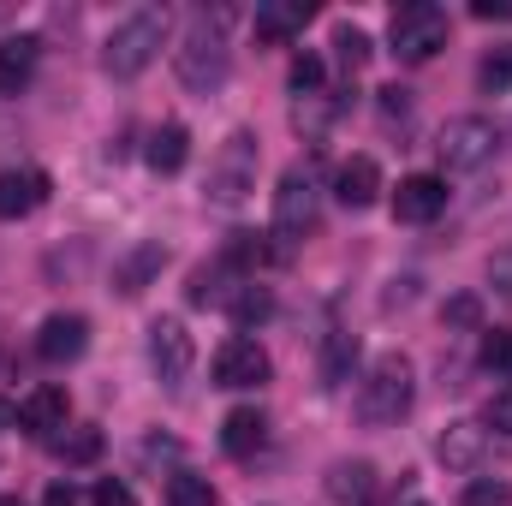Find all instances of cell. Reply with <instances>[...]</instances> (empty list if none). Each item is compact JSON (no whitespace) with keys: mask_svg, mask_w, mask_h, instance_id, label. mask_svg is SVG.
I'll use <instances>...</instances> for the list:
<instances>
[{"mask_svg":"<svg viewBox=\"0 0 512 506\" xmlns=\"http://www.w3.org/2000/svg\"><path fill=\"white\" fill-rule=\"evenodd\" d=\"M143 161H149L155 173H179V167L191 161V131L179 126V120L155 126V131H149V149H143Z\"/></svg>","mask_w":512,"mask_h":506,"instance_id":"obj_20","label":"cell"},{"mask_svg":"<svg viewBox=\"0 0 512 506\" xmlns=\"http://www.w3.org/2000/svg\"><path fill=\"white\" fill-rule=\"evenodd\" d=\"M370 489H376V471H370L364 459H346V465L328 471V495H334V501H364Z\"/></svg>","mask_w":512,"mask_h":506,"instance_id":"obj_22","label":"cell"},{"mask_svg":"<svg viewBox=\"0 0 512 506\" xmlns=\"http://www.w3.org/2000/svg\"><path fill=\"white\" fill-rule=\"evenodd\" d=\"M149 364H155V376L167 381V387H179V381L191 376L197 346H191V334H185V322H179V316L149 322Z\"/></svg>","mask_w":512,"mask_h":506,"instance_id":"obj_8","label":"cell"},{"mask_svg":"<svg viewBox=\"0 0 512 506\" xmlns=\"http://www.w3.org/2000/svg\"><path fill=\"white\" fill-rule=\"evenodd\" d=\"M310 12H316L310 0H262V6H256V18H251L256 42H274V48H280V42H292V36L310 24Z\"/></svg>","mask_w":512,"mask_h":506,"instance_id":"obj_14","label":"cell"},{"mask_svg":"<svg viewBox=\"0 0 512 506\" xmlns=\"http://www.w3.org/2000/svg\"><path fill=\"white\" fill-rule=\"evenodd\" d=\"M161 262H167V251H161L155 239H149V245H131V251L114 262V286H120L126 298H137V292H143V286L161 274Z\"/></svg>","mask_w":512,"mask_h":506,"instance_id":"obj_19","label":"cell"},{"mask_svg":"<svg viewBox=\"0 0 512 506\" xmlns=\"http://www.w3.org/2000/svg\"><path fill=\"white\" fill-rule=\"evenodd\" d=\"M411 411V364L399 358V352H387L370 364V376L358 381V417L370 423V429H387V423H399Z\"/></svg>","mask_w":512,"mask_h":506,"instance_id":"obj_2","label":"cell"},{"mask_svg":"<svg viewBox=\"0 0 512 506\" xmlns=\"http://www.w3.org/2000/svg\"><path fill=\"white\" fill-rule=\"evenodd\" d=\"M334 197H340L346 209H370V203L382 197V167H376V155H352V161H340V173H334Z\"/></svg>","mask_w":512,"mask_h":506,"instance_id":"obj_15","label":"cell"},{"mask_svg":"<svg viewBox=\"0 0 512 506\" xmlns=\"http://www.w3.org/2000/svg\"><path fill=\"white\" fill-rule=\"evenodd\" d=\"M60 453H66V465H90L102 453V435L96 429H72V435H60Z\"/></svg>","mask_w":512,"mask_h":506,"instance_id":"obj_31","label":"cell"},{"mask_svg":"<svg viewBox=\"0 0 512 506\" xmlns=\"http://www.w3.org/2000/svg\"><path fill=\"white\" fill-rule=\"evenodd\" d=\"M483 423H489L495 435H512V387H501V393L489 399V411H483Z\"/></svg>","mask_w":512,"mask_h":506,"instance_id":"obj_34","label":"cell"},{"mask_svg":"<svg viewBox=\"0 0 512 506\" xmlns=\"http://www.w3.org/2000/svg\"><path fill=\"white\" fill-rule=\"evenodd\" d=\"M352 364H358V340H352V334H328V346H322V381L340 387Z\"/></svg>","mask_w":512,"mask_h":506,"instance_id":"obj_24","label":"cell"},{"mask_svg":"<svg viewBox=\"0 0 512 506\" xmlns=\"http://www.w3.org/2000/svg\"><path fill=\"white\" fill-rule=\"evenodd\" d=\"M441 209H447V185H441L435 173H411V179H399V191H393V221H405V227H429Z\"/></svg>","mask_w":512,"mask_h":506,"instance_id":"obj_11","label":"cell"},{"mask_svg":"<svg viewBox=\"0 0 512 506\" xmlns=\"http://www.w3.org/2000/svg\"><path fill=\"white\" fill-rule=\"evenodd\" d=\"M6 423H12V405H6V399H0V429H6Z\"/></svg>","mask_w":512,"mask_h":506,"instance_id":"obj_38","label":"cell"},{"mask_svg":"<svg viewBox=\"0 0 512 506\" xmlns=\"http://www.w3.org/2000/svg\"><path fill=\"white\" fill-rule=\"evenodd\" d=\"M334 60H340L346 72H364V66H370V36H364L358 24H340V30H334Z\"/></svg>","mask_w":512,"mask_h":506,"instance_id":"obj_26","label":"cell"},{"mask_svg":"<svg viewBox=\"0 0 512 506\" xmlns=\"http://www.w3.org/2000/svg\"><path fill=\"white\" fill-rule=\"evenodd\" d=\"M495 126L489 120H477V114H465V120H447L441 137H435V155H441V167L447 173H477L489 155H495Z\"/></svg>","mask_w":512,"mask_h":506,"instance_id":"obj_7","label":"cell"},{"mask_svg":"<svg viewBox=\"0 0 512 506\" xmlns=\"http://www.w3.org/2000/svg\"><path fill=\"white\" fill-rule=\"evenodd\" d=\"M48 203V173L42 167H12L0 173V221H24Z\"/></svg>","mask_w":512,"mask_h":506,"instance_id":"obj_12","label":"cell"},{"mask_svg":"<svg viewBox=\"0 0 512 506\" xmlns=\"http://www.w3.org/2000/svg\"><path fill=\"white\" fill-rule=\"evenodd\" d=\"M334 114H340V102L322 90V96H298L292 102V126L304 131V137H322V131L334 126Z\"/></svg>","mask_w":512,"mask_h":506,"instance_id":"obj_23","label":"cell"},{"mask_svg":"<svg viewBox=\"0 0 512 506\" xmlns=\"http://www.w3.org/2000/svg\"><path fill=\"white\" fill-rule=\"evenodd\" d=\"M42 506H78V489H72V483H48Z\"/></svg>","mask_w":512,"mask_h":506,"instance_id":"obj_36","label":"cell"},{"mask_svg":"<svg viewBox=\"0 0 512 506\" xmlns=\"http://www.w3.org/2000/svg\"><path fill=\"white\" fill-rule=\"evenodd\" d=\"M84 352H90V322H84L78 310H60V316L42 322V334H36V358H42V364L60 370V364H78Z\"/></svg>","mask_w":512,"mask_h":506,"instance_id":"obj_9","label":"cell"},{"mask_svg":"<svg viewBox=\"0 0 512 506\" xmlns=\"http://www.w3.org/2000/svg\"><path fill=\"white\" fill-rule=\"evenodd\" d=\"M382 108H387V114H399V120L411 114V102H405V90H399V84H393V90H382Z\"/></svg>","mask_w":512,"mask_h":506,"instance_id":"obj_37","label":"cell"},{"mask_svg":"<svg viewBox=\"0 0 512 506\" xmlns=\"http://www.w3.org/2000/svg\"><path fill=\"white\" fill-rule=\"evenodd\" d=\"M483 370H489V376H501V381H512V334H507V328L483 334Z\"/></svg>","mask_w":512,"mask_h":506,"instance_id":"obj_29","label":"cell"},{"mask_svg":"<svg viewBox=\"0 0 512 506\" xmlns=\"http://www.w3.org/2000/svg\"><path fill=\"white\" fill-rule=\"evenodd\" d=\"M36 60H42V42L36 36H6L0 42V96H18L36 78Z\"/></svg>","mask_w":512,"mask_h":506,"instance_id":"obj_17","label":"cell"},{"mask_svg":"<svg viewBox=\"0 0 512 506\" xmlns=\"http://www.w3.org/2000/svg\"><path fill=\"white\" fill-rule=\"evenodd\" d=\"M483 447H489V429L483 423H447V435L435 441V453H441L447 471H477Z\"/></svg>","mask_w":512,"mask_h":506,"instance_id":"obj_16","label":"cell"},{"mask_svg":"<svg viewBox=\"0 0 512 506\" xmlns=\"http://www.w3.org/2000/svg\"><path fill=\"white\" fill-rule=\"evenodd\" d=\"M0 506H24V501H18V495H0Z\"/></svg>","mask_w":512,"mask_h":506,"instance_id":"obj_39","label":"cell"},{"mask_svg":"<svg viewBox=\"0 0 512 506\" xmlns=\"http://www.w3.org/2000/svg\"><path fill=\"white\" fill-rule=\"evenodd\" d=\"M221 304H227V316H233L239 328H256V322L274 316V298H268V286H256V280H239Z\"/></svg>","mask_w":512,"mask_h":506,"instance_id":"obj_21","label":"cell"},{"mask_svg":"<svg viewBox=\"0 0 512 506\" xmlns=\"http://www.w3.org/2000/svg\"><path fill=\"white\" fill-rule=\"evenodd\" d=\"M268 381V352L245 340V334H233V340H221V352H215V387H262Z\"/></svg>","mask_w":512,"mask_h":506,"instance_id":"obj_10","label":"cell"},{"mask_svg":"<svg viewBox=\"0 0 512 506\" xmlns=\"http://www.w3.org/2000/svg\"><path fill=\"white\" fill-rule=\"evenodd\" d=\"M173 66H179V84L185 90H221L227 84V72H233V60H227V42H221V30H209V24H197L179 48H173Z\"/></svg>","mask_w":512,"mask_h":506,"instance_id":"obj_5","label":"cell"},{"mask_svg":"<svg viewBox=\"0 0 512 506\" xmlns=\"http://www.w3.org/2000/svg\"><path fill=\"white\" fill-rule=\"evenodd\" d=\"M256 161H262V149H256L251 131H233L227 143H221V155L209 161V203L215 209H239L245 197L256 191Z\"/></svg>","mask_w":512,"mask_h":506,"instance_id":"obj_4","label":"cell"},{"mask_svg":"<svg viewBox=\"0 0 512 506\" xmlns=\"http://www.w3.org/2000/svg\"><path fill=\"white\" fill-rule=\"evenodd\" d=\"M471 12H477L483 24H512V0H477Z\"/></svg>","mask_w":512,"mask_h":506,"instance_id":"obj_35","label":"cell"},{"mask_svg":"<svg viewBox=\"0 0 512 506\" xmlns=\"http://www.w3.org/2000/svg\"><path fill=\"white\" fill-rule=\"evenodd\" d=\"M441 316H447V328H477V322H483V304H477L471 292H459V298H447Z\"/></svg>","mask_w":512,"mask_h":506,"instance_id":"obj_32","label":"cell"},{"mask_svg":"<svg viewBox=\"0 0 512 506\" xmlns=\"http://www.w3.org/2000/svg\"><path fill=\"white\" fill-rule=\"evenodd\" d=\"M322 90H328L322 54H298V60H292V96H322Z\"/></svg>","mask_w":512,"mask_h":506,"instance_id":"obj_27","label":"cell"},{"mask_svg":"<svg viewBox=\"0 0 512 506\" xmlns=\"http://www.w3.org/2000/svg\"><path fill=\"white\" fill-rule=\"evenodd\" d=\"M66 417H72V405H66V387H54V381L30 387L18 399V429H30V435H54V429H66Z\"/></svg>","mask_w":512,"mask_h":506,"instance_id":"obj_13","label":"cell"},{"mask_svg":"<svg viewBox=\"0 0 512 506\" xmlns=\"http://www.w3.org/2000/svg\"><path fill=\"white\" fill-rule=\"evenodd\" d=\"M161 42H167V6H137L126 12L114 30H108V42H102V66H108V78H143L149 66H155V54H161Z\"/></svg>","mask_w":512,"mask_h":506,"instance_id":"obj_1","label":"cell"},{"mask_svg":"<svg viewBox=\"0 0 512 506\" xmlns=\"http://www.w3.org/2000/svg\"><path fill=\"white\" fill-rule=\"evenodd\" d=\"M90 506H137V495H131V483H120V477H102Z\"/></svg>","mask_w":512,"mask_h":506,"instance_id":"obj_33","label":"cell"},{"mask_svg":"<svg viewBox=\"0 0 512 506\" xmlns=\"http://www.w3.org/2000/svg\"><path fill=\"white\" fill-rule=\"evenodd\" d=\"M167 506H215V483L197 471H179V477H167Z\"/></svg>","mask_w":512,"mask_h":506,"instance_id":"obj_25","label":"cell"},{"mask_svg":"<svg viewBox=\"0 0 512 506\" xmlns=\"http://www.w3.org/2000/svg\"><path fill=\"white\" fill-rule=\"evenodd\" d=\"M447 12L441 6H429V0H411V6H399L393 12V24H387V42H393V54L405 60V66H423V60H435L441 48H447Z\"/></svg>","mask_w":512,"mask_h":506,"instance_id":"obj_3","label":"cell"},{"mask_svg":"<svg viewBox=\"0 0 512 506\" xmlns=\"http://www.w3.org/2000/svg\"><path fill=\"white\" fill-rule=\"evenodd\" d=\"M262 441H268V417H262L256 405L227 411V423H221V453H233V459H251Z\"/></svg>","mask_w":512,"mask_h":506,"instance_id":"obj_18","label":"cell"},{"mask_svg":"<svg viewBox=\"0 0 512 506\" xmlns=\"http://www.w3.org/2000/svg\"><path fill=\"white\" fill-rule=\"evenodd\" d=\"M477 84H483L489 96H507L512 90V48H495V54L477 66Z\"/></svg>","mask_w":512,"mask_h":506,"instance_id":"obj_28","label":"cell"},{"mask_svg":"<svg viewBox=\"0 0 512 506\" xmlns=\"http://www.w3.org/2000/svg\"><path fill=\"white\" fill-rule=\"evenodd\" d=\"M310 233H316V185H310L304 167H292V173L280 179V191H274V227H268V239L298 245V239H310Z\"/></svg>","mask_w":512,"mask_h":506,"instance_id":"obj_6","label":"cell"},{"mask_svg":"<svg viewBox=\"0 0 512 506\" xmlns=\"http://www.w3.org/2000/svg\"><path fill=\"white\" fill-rule=\"evenodd\" d=\"M465 506H512V483H501V477H471L465 483Z\"/></svg>","mask_w":512,"mask_h":506,"instance_id":"obj_30","label":"cell"}]
</instances>
